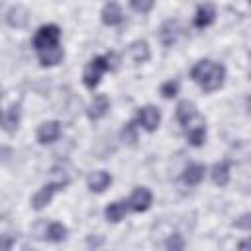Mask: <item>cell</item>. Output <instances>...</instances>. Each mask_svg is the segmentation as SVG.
<instances>
[{"instance_id": "cell-1", "label": "cell", "mask_w": 251, "mask_h": 251, "mask_svg": "<svg viewBox=\"0 0 251 251\" xmlns=\"http://www.w3.org/2000/svg\"><path fill=\"white\" fill-rule=\"evenodd\" d=\"M33 49L41 67H55L63 61L65 51L61 47V27L57 24L41 25L33 35Z\"/></svg>"}, {"instance_id": "cell-2", "label": "cell", "mask_w": 251, "mask_h": 251, "mask_svg": "<svg viewBox=\"0 0 251 251\" xmlns=\"http://www.w3.org/2000/svg\"><path fill=\"white\" fill-rule=\"evenodd\" d=\"M190 78L206 92H216L226 82V67L212 59H200L190 69Z\"/></svg>"}, {"instance_id": "cell-3", "label": "cell", "mask_w": 251, "mask_h": 251, "mask_svg": "<svg viewBox=\"0 0 251 251\" xmlns=\"http://www.w3.org/2000/svg\"><path fill=\"white\" fill-rule=\"evenodd\" d=\"M106 71H108V67H106L104 55H94V57L86 63L84 73H82V82H84V86H86L88 90H94V88L100 84L102 75H104Z\"/></svg>"}, {"instance_id": "cell-4", "label": "cell", "mask_w": 251, "mask_h": 251, "mask_svg": "<svg viewBox=\"0 0 251 251\" xmlns=\"http://www.w3.org/2000/svg\"><path fill=\"white\" fill-rule=\"evenodd\" d=\"M139 127H143L145 131H155L157 127H159V124H161V110L157 108V106H151V104H147V106H141V108H137V114H135V120H133Z\"/></svg>"}, {"instance_id": "cell-5", "label": "cell", "mask_w": 251, "mask_h": 251, "mask_svg": "<svg viewBox=\"0 0 251 251\" xmlns=\"http://www.w3.org/2000/svg\"><path fill=\"white\" fill-rule=\"evenodd\" d=\"M153 202V192L147 186H135L131 196L127 198V206L133 212H147Z\"/></svg>"}, {"instance_id": "cell-6", "label": "cell", "mask_w": 251, "mask_h": 251, "mask_svg": "<svg viewBox=\"0 0 251 251\" xmlns=\"http://www.w3.org/2000/svg\"><path fill=\"white\" fill-rule=\"evenodd\" d=\"M35 137H37V143L39 145H51V143H55L61 137V122H57V120L43 122L37 127Z\"/></svg>"}, {"instance_id": "cell-7", "label": "cell", "mask_w": 251, "mask_h": 251, "mask_svg": "<svg viewBox=\"0 0 251 251\" xmlns=\"http://www.w3.org/2000/svg\"><path fill=\"white\" fill-rule=\"evenodd\" d=\"M182 35V24L175 18V20H167L163 22L161 29H159V39L165 47H173Z\"/></svg>"}, {"instance_id": "cell-8", "label": "cell", "mask_w": 251, "mask_h": 251, "mask_svg": "<svg viewBox=\"0 0 251 251\" xmlns=\"http://www.w3.org/2000/svg\"><path fill=\"white\" fill-rule=\"evenodd\" d=\"M184 135L192 147H202L206 143V120L202 116L198 120H194L190 126L184 127Z\"/></svg>"}, {"instance_id": "cell-9", "label": "cell", "mask_w": 251, "mask_h": 251, "mask_svg": "<svg viewBox=\"0 0 251 251\" xmlns=\"http://www.w3.org/2000/svg\"><path fill=\"white\" fill-rule=\"evenodd\" d=\"M108 110H110V98L106 94H94V98L86 106V116L88 120L98 122L108 114Z\"/></svg>"}, {"instance_id": "cell-10", "label": "cell", "mask_w": 251, "mask_h": 251, "mask_svg": "<svg viewBox=\"0 0 251 251\" xmlns=\"http://www.w3.org/2000/svg\"><path fill=\"white\" fill-rule=\"evenodd\" d=\"M100 20H102V24H104V25H110V27L120 25V24L124 22L122 6H120L116 0L106 2V4H104V8H102V12H100Z\"/></svg>"}, {"instance_id": "cell-11", "label": "cell", "mask_w": 251, "mask_h": 251, "mask_svg": "<svg viewBox=\"0 0 251 251\" xmlns=\"http://www.w3.org/2000/svg\"><path fill=\"white\" fill-rule=\"evenodd\" d=\"M127 57L131 59L133 65H143L149 61L151 57V49H149V43L145 39H135L129 43L127 47Z\"/></svg>"}, {"instance_id": "cell-12", "label": "cell", "mask_w": 251, "mask_h": 251, "mask_svg": "<svg viewBox=\"0 0 251 251\" xmlns=\"http://www.w3.org/2000/svg\"><path fill=\"white\" fill-rule=\"evenodd\" d=\"M110 184H112V175L108 171H92L86 176V186L94 194H102Z\"/></svg>"}, {"instance_id": "cell-13", "label": "cell", "mask_w": 251, "mask_h": 251, "mask_svg": "<svg viewBox=\"0 0 251 251\" xmlns=\"http://www.w3.org/2000/svg\"><path fill=\"white\" fill-rule=\"evenodd\" d=\"M55 192H57V188L55 186H51L49 182H45L33 196H31V208L35 210V212H41V210H45L49 204H51V200H53V196H55Z\"/></svg>"}, {"instance_id": "cell-14", "label": "cell", "mask_w": 251, "mask_h": 251, "mask_svg": "<svg viewBox=\"0 0 251 251\" xmlns=\"http://www.w3.org/2000/svg\"><path fill=\"white\" fill-rule=\"evenodd\" d=\"M204 175H206V165H202V163H188L184 167L182 175H180V180L186 186H196V184L202 182Z\"/></svg>"}, {"instance_id": "cell-15", "label": "cell", "mask_w": 251, "mask_h": 251, "mask_svg": "<svg viewBox=\"0 0 251 251\" xmlns=\"http://www.w3.org/2000/svg\"><path fill=\"white\" fill-rule=\"evenodd\" d=\"M214 22H216V8H214V4H210V2L200 4L196 8V14H194V27L204 29V27L212 25Z\"/></svg>"}, {"instance_id": "cell-16", "label": "cell", "mask_w": 251, "mask_h": 251, "mask_svg": "<svg viewBox=\"0 0 251 251\" xmlns=\"http://www.w3.org/2000/svg\"><path fill=\"white\" fill-rule=\"evenodd\" d=\"M6 22H8V25H12L16 29H22V27H25L29 24V10L25 6H22V4H16V6H12L8 10Z\"/></svg>"}, {"instance_id": "cell-17", "label": "cell", "mask_w": 251, "mask_h": 251, "mask_svg": "<svg viewBox=\"0 0 251 251\" xmlns=\"http://www.w3.org/2000/svg\"><path fill=\"white\" fill-rule=\"evenodd\" d=\"M198 118H200V114H198L194 102H190V100L178 102V106H176V120H178V124L182 126V129H184L186 126H190V124H192L194 120H198Z\"/></svg>"}, {"instance_id": "cell-18", "label": "cell", "mask_w": 251, "mask_h": 251, "mask_svg": "<svg viewBox=\"0 0 251 251\" xmlns=\"http://www.w3.org/2000/svg\"><path fill=\"white\" fill-rule=\"evenodd\" d=\"M129 212V206H127V200H114L110 202L106 208H104V218L110 222V224H118L126 218V214Z\"/></svg>"}, {"instance_id": "cell-19", "label": "cell", "mask_w": 251, "mask_h": 251, "mask_svg": "<svg viewBox=\"0 0 251 251\" xmlns=\"http://www.w3.org/2000/svg\"><path fill=\"white\" fill-rule=\"evenodd\" d=\"M20 122H22V106L20 104H12L4 118H2V127L8 131V133H14L18 127H20Z\"/></svg>"}, {"instance_id": "cell-20", "label": "cell", "mask_w": 251, "mask_h": 251, "mask_svg": "<svg viewBox=\"0 0 251 251\" xmlns=\"http://www.w3.org/2000/svg\"><path fill=\"white\" fill-rule=\"evenodd\" d=\"M67 235H69L67 226H63V224H59V222L47 224L45 229H43V233H41V237L47 239V241H51V243H61V241L67 239Z\"/></svg>"}, {"instance_id": "cell-21", "label": "cell", "mask_w": 251, "mask_h": 251, "mask_svg": "<svg viewBox=\"0 0 251 251\" xmlns=\"http://www.w3.org/2000/svg\"><path fill=\"white\" fill-rule=\"evenodd\" d=\"M210 176H212V180H214L216 186H220V188L227 186V182H229V161L224 159V161L214 163Z\"/></svg>"}, {"instance_id": "cell-22", "label": "cell", "mask_w": 251, "mask_h": 251, "mask_svg": "<svg viewBox=\"0 0 251 251\" xmlns=\"http://www.w3.org/2000/svg\"><path fill=\"white\" fill-rule=\"evenodd\" d=\"M51 186H55L57 190H63L71 184V175L63 169V167H53L49 171V180H47Z\"/></svg>"}, {"instance_id": "cell-23", "label": "cell", "mask_w": 251, "mask_h": 251, "mask_svg": "<svg viewBox=\"0 0 251 251\" xmlns=\"http://www.w3.org/2000/svg\"><path fill=\"white\" fill-rule=\"evenodd\" d=\"M120 137H122L124 143L135 145V143H137V124H135V122L124 124V127H122V131H120Z\"/></svg>"}, {"instance_id": "cell-24", "label": "cell", "mask_w": 251, "mask_h": 251, "mask_svg": "<svg viewBox=\"0 0 251 251\" xmlns=\"http://www.w3.org/2000/svg\"><path fill=\"white\" fill-rule=\"evenodd\" d=\"M178 88H180V84H178V80H165L163 84H161V88H159V92H161V96L163 98H167V100H173L176 94H178Z\"/></svg>"}, {"instance_id": "cell-25", "label": "cell", "mask_w": 251, "mask_h": 251, "mask_svg": "<svg viewBox=\"0 0 251 251\" xmlns=\"http://www.w3.org/2000/svg\"><path fill=\"white\" fill-rule=\"evenodd\" d=\"M129 6L139 14H149L155 6V0H129Z\"/></svg>"}, {"instance_id": "cell-26", "label": "cell", "mask_w": 251, "mask_h": 251, "mask_svg": "<svg viewBox=\"0 0 251 251\" xmlns=\"http://www.w3.org/2000/svg\"><path fill=\"white\" fill-rule=\"evenodd\" d=\"M165 247H167V249H173V251H180V249H184V239H182L178 233L169 235V239H167Z\"/></svg>"}, {"instance_id": "cell-27", "label": "cell", "mask_w": 251, "mask_h": 251, "mask_svg": "<svg viewBox=\"0 0 251 251\" xmlns=\"http://www.w3.org/2000/svg\"><path fill=\"white\" fill-rule=\"evenodd\" d=\"M104 59H106V67H108V71H110V73H114V71L120 67V55H118L116 51L106 53V55H104Z\"/></svg>"}, {"instance_id": "cell-28", "label": "cell", "mask_w": 251, "mask_h": 251, "mask_svg": "<svg viewBox=\"0 0 251 251\" xmlns=\"http://www.w3.org/2000/svg\"><path fill=\"white\" fill-rule=\"evenodd\" d=\"M16 245V237L10 235V233H2L0 235V251H8Z\"/></svg>"}, {"instance_id": "cell-29", "label": "cell", "mask_w": 251, "mask_h": 251, "mask_svg": "<svg viewBox=\"0 0 251 251\" xmlns=\"http://www.w3.org/2000/svg\"><path fill=\"white\" fill-rule=\"evenodd\" d=\"M233 226L235 227H239V229H251V214H243L241 218H237L235 222H233Z\"/></svg>"}, {"instance_id": "cell-30", "label": "cell", "mask_w": 251, "mask_h": 251, "mask_svg": "<svg viewBox=\"0 0 251 251\" xmlns=\"http://www.w3.org/2000/svg\"><path fill=\"white\" fill-rule=\"evenodd\" d=\"M0 120H2V116H0Z\"/></svg>"}]
</instances>
